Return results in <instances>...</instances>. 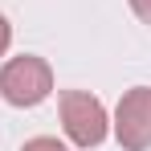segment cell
<instances>
[{"instance_id": "cell-6", "label": "cell", "mask_w": 151, "mask_h": 151, "mask_svg": "<svg viewBox=\"0 0 151 151\" xmlns=\"http://www.w3.org/2000/svg\"><path fill=\"white\" fill-rule=\"evenodd\" d=\"M131 8H135V17L143 25H151V0H131Z\"/></svg>"}, {"instance_id": "cell-1", "label": "cell", "mask_w": 151, "mask_h": 151, "mask_svg": "<svg viewBox=\"0 0 151 151\" xmlns=\"http://www.w3.org/2000/svg\"><path fill=\"white\" fill-rule=\"evenodd\" d=\"M53 90V70L45 57H12L0 70V94L8 106H37Z\"/></svg>"}, {"instance_id": "cell-5", "label": "cell", "mask_w": 151, "mask_h": 151, "mask_svg": "<svg viewBox=\"0 0 151 151\" xmlns=\"http://www.w3.org/2000/svg\"><path fill=\"white\" fill-rule=\"evenodd\" d=\"M8 45H12V25L4 21V12H0V57L8 53Z\"/></svg>"}, {"instance_id": "cell-4", "label": "cell", "mask_w": 151, "mask_h": 151, "mask_svg": "<svg viewBox=\"0 0 151 151\" xmlns=\"http://www.w3.org/2000/svg\"><path fill=\"white\" fill-rule=\"evenodd\" d=\"M25 151H70V147H61L57 139H49V135H41V139H29Z\"/></svg>"}, {"instance_id": "cell-2", "label": "cell", "mask_w": 151, "mask_h": 151, "mask_svg": "<svg viewBox=\"0 0 151 151\" xmlns=\"http://www.w3.org/2000/svg\"><path fill=\"white\" fill-rule=\"evenodd\" d=\"M61 127L78 147H98L106 139V110L94 94L86 90H65L61 94Z\"/></svg>"}, {"instance_id": "cell-3", "label": "cell", "mask_w": 151, "mask_h": 151, "mask_svg": "<svg viewBox=\"0 0 151 151\" xmlns=\"http://www.w3.org/2000/svg\"><path fill=\"white\" fill-rule=\"evenodd\" d=\"M114 135L123 151H147L151 147V86H135L119 98L114 110Z\"/></svg>"}]
</instances>
